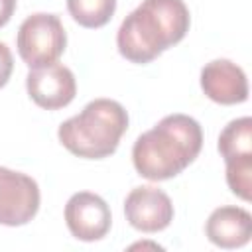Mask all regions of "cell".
<instances>
[{
	"mask_svg": "<svg viewBox=\"0 0 252 252\" xmlns=\"http://www.w3.org/2000/svg\"><path fill=\"white\" fill-rule=\"evenodd\" d=\"M189 24L191 16L183 0H144L122 20L116 47L130 63L146 65L179 43Z\"/></svg>",
	"mask_w": 252,
	"mask_h": 252,
	"instance_id": "cell-1",
	"label": "cell"
},
{
	"mask_svg": "<svg viewBox=\"0 0 252 252\" xmlns=\"http://www.w3.org/2000/svg\"><path fill=\"white\" fill-rule=\"evenodd\" d=\"M201 146L203 130L193 116L167 114L152 130L138 136L132 148V163L138 175L150 181H165L193 163Z\"/></svg>",
	"mask_w": 252,
	"mask_h": 252,
	"instance_id": "cell-2",
	"label": "cell"
},
{
	"mask_svg": "<svg viewBox=\"0 0 252 252\" xmlns=\"http://www.w3.org/2000/svg\"><path fill=\"white\" fill-rule=\"evenodd\" d=\"M126 130V108L112 98H94L79 114L61 122L57 138L73 156L102 159L116 152Z\"/></svg>",
	"mask_w": 252,
	"mask_h": 252,
	"instance_id": "cell-3",
	"label": "cell"
},
{
	"mask_svg": "<svg viewBox=\"0 0 252 252\" xmlns=\"http://www.w3.org/2000/svg\"><path fill=\"white\" fill-rule=\"evenodd\" d=\"M16 47L22 61L30 69L55 63L67 47V33L63 22L57 14L47 12L28 16L18 28Z\"/></svg>",
	"mask_w": 252,
	"mask_h": 252,
	"instance_id": "cell-4",
	"label": "cell"
},
{
	"mask_svg": "<svg viewBox=\"0 0 252 252\" xmlns=\"http://www.w3.org/2000/svg\"><path fill=\"white\" fill-rule=\"evenodd\" d=\"M39 185L33 177L0 165V224H28L39 211Z\"/></svg>",
	"mask_w": 252,
	"mask_h": 252,
	"instance_id": "cell-5",
	"label": "cell"
},
{
	"mask_svg": "<svg viewBox=\"0 0 252 252\" xmlns=\"http://www.w3.org/2000/svg\"><path fill=\"white\" fill-rule=\"evenodd\" d=\"M124 215L132 228L140 232H159L173 220V203L165 191L154 185L134 187L124 199Z\"/></svg>",
	"mask_w": 252,
	"mask_h": 252,
	"instance_id": "cell-6",
	"label": "cell"
},
{
	"mask_svg": "<svg viewBox=\"0 0 252 252\" xmlns=\"http://www.w3.org/2000/svg\"><path fill=\"white\" fill-rule=\"evenodd\" d=\"M65 222L69 232L77 240H100L108 234L112 224L110 207L100 195L91 191H79L71 195L65 205Z\"/></svg>",
	"mask_w": 252,
	"mask_h": 252,
	"instance_id": "cell-7",
	"label": "cell"
},
{
	"mask_svg": "<svg viewBox=\"0 0 252 252\" xmlns=\"http://www.w3.org/2000/svg\"><path fill=\"white\" fill-rule=\"evenodd\" d=\"M30 98L45 110H59L67 106L77 94V81L69 67L63 63H49L30 69L26 77Z\"/></svg>",
	"mask_w": 252,
	"mask_h": 252,
	"instance_id": "cell-8",
	"label": "cell"
},
{
	"mask_svg": "<svg viewBox=\"0 0 252 252\" xmlns=\"http://www.w3.org/2000/svg\"><path fill=\"white\" fill-rule=\"evenodd\" d=\"M205 96L219 104H240L248 98V79L242 67L230 59H213L201 69Z\"/></svg>",
	"mask_w": 252,
	"mask_h": 252,
	"instance_id": "cell-9",
	"label": "cell"
},
{
	"mask_svg": "<svg viewBox=\"0 0 252 252\" xmlns=\"http://www.w3.org/2000/svg\"><path fill=\"white\" fill-rule=\"evenodd\" d=\"M205 234L219 248H242L252 236V215L246 209L234 205L219 207L209 215L205 222Z\"/></svg>",
	"mask_w": 252,
	"mask_h": 252,
	"instance_id": "cell-10",
	"label": "cell"
},
{
	"mask_svg": "<svg viewBox=\"0 0 252 252\" xmlns=\"http://www.w3.org/2000/svg\"><path fill=\"white\" fill-rule=\"evenodd\" d=\"M219 152L224 161L252 156V118L230 120L219 136Z\"/></svg>",
	"mask_w": 252,
	"mask_h": 252,
	"instance_id": "cell-11",
	"label": "cell"
},
{
	"mask_svg": "<svg viewBox=\"0 0 252 252\" xmlns=\"http://www.w3.org/2000/svg\"><path fill=\"white\" fill-rule=\"evenodd\" d=\"M67 10L79 26L96 30L112 20L116 0H67Z\"/></svg>",
	"mask_w": 252,
	"mask_h": 252,
	"instance_id": "cell-12",
	"label": "cell"
},
{
	"mask_svg": "<svg viewBox=\"0 0 252 252\" xmlns=\"http://www.w3.org/2000/svg\"><path fill=\"white\" fill-rule=\"evenodd\" d=\"M226 163V185L242 201H250L252 191V156L224 161Z\"/></svg>",
	"mask_w": 252,
	"mask_h": 252,
	"instance_id": "cell-13",
	"label": "cell"
},
{
	"mask_svg": "<svg viewBox=\"0 0 252 252\" xmlns=\"http://www.w3.org/2000/svg\"><path fill=\"white\" fill-rule=\"evenodd\" d=\"M14 71V57H12V51L10 47L0 41V89L10 81V75Z\"/></svg>",
	"mask_w": 252,
	"mask_h": 252,
	"instance_id": "cell-14",
	"label": "cell"
},
{
	"mask_svg": "<svg viewBox=\"0 0 252 252\" xmlns=\"http://www.w3.org/2000/svg\"><path fill=\"white\" fill-rule=\"evenodd\" d=\"M14 10H16V0H0V28H4L10 22Z\"/></svg>",
	"mask_w": 252,
	"mask_h": 252,
	"instance_id": "cell-15",
	"label": "cell"
}]
</instances>
